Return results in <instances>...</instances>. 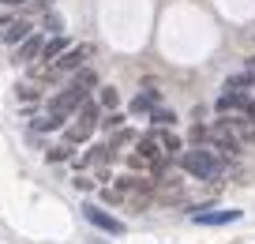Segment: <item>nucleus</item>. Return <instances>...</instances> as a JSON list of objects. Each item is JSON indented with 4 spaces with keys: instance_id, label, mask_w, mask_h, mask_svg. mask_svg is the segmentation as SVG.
<instances>
[{
    "instance_id": "obj_5",
    "label": "nucleus",
    "mask_w": 255,
    "mask_h": 244,
    "mask_svg": "<svg viewBox=\"0 0 255 244\" xmlns=\"http://www.w3.org/2000/svg\"><path fill=\"white\" fill-rule=\"evenodd\" d=\"M83 214H87V222H90V226L105 229V233H113V237H117V233H124V222H120V218H113V214L105 211V207L87 203V207H83Z\"/></svg>"
},
{
    "instance_id": "obj_10",
    "label": "nucleus",
    "mask_w": 255,
    "mask_h": 244,
    "mask_svg": "<svg viewBox=\"0 0 255 244\" xmlns=\"http://www.w3.org/2000/svg\"><path fill=\"white\" fill-rule=\"evenodd\" d=\"M150 135H154V143L161 147V154H165V158H173L176 150H180V139H176L173 132H165V128H154Z\"/></svg>"
},
{
    "instance_id": "obj_15",
    "label": "nucleus",
    "mask_w": 255,
    "mask_h": 244,
    "mask_svg": "<svg viewBox=\"0 0 255 244\" xmlns=\"http://www.w3.org/2000/svg\"><path fill=\"white\" fill-rule=\"evenodd\" d=\"M150 120H154V124H158V128H165V124H173V113H169V109H158V105H154V109H150Z\"/></svg>"
},
{
    "instance_id": "obj_17",
    "label": "nucleus",
    "mask_w": 255,
    "mask_h": 244,
    "mask_svg": "<svg viewBox=\"0 0 255 244\" xmlns=\"http://www.w3.org/2000/svg\"><path fill=\"white\" fill-rule=\"evenodd\" d=\"M64 120H56V117H41V120H34V132H53V128H60Z\"/></svg>"
},
{
    "instance_id": "obj_2",
    "label": "nucleus",
    "mask_w": 255,
    "mask_h": 244,
    "mask_svg": "<svg viewBox=\"0 0 255 244\" xmlns=\"http://www.w3.org/2000/svg\"><path fill=\"white\" fill-rule=\"evenodd\" d=\"M98 120H102V105L87 98V102L75 109V120L68 124V132H64V143H87L90 135H94Z\"/></svg>"
},
{
    "instance_id": "obj_16",
    "label": "nucleus",
    "mask_w": 255,
    "mask_h": 244,
    "mask_svg": "<svg viewBox=\"0 0 255 244\" xmlns=\"http://www.w3.org/2000/svg\"><path fill=\"white\" fill-rule=\"evenodd\" d=\"M72 158V143H64V147H49V162H68Z\"/></svg>"
},
{
    "instance_id": "obj_4",
    "label": "nucleus",
    "mask_w": 255,
    "mask_h": 244,
    "mask_svg": "<svg viewBox=\"0 0 255 244\" xmlns=\"http://www.w3.org/2000/svg\"><path fill=\"white\" fill-rule=\"evenodd\" d=\"M90 56V45H75V49H64L60 56L53 60V68L45 71V79H56V75H72V71H79L83 64H87Z\"/></svg>"
},
{
    "instance_id": "obj_8",
    "label": "nucleus",
    "mask_w": 255,
    "mask_h": 244,
    "mask_svg": "<svg viewBox=\"0 0 255 244\" xmlns=\"http://www.w3.org/2000/svg\"><path fill=\"white\" fill-rule=\"evenodd\" d=\"M41 45H45V41H41V34L38 30H30V34H26V38H23V45H19L15 49V60H34V56H38L41 53Z\"/></svg>"
},
{
    "instance_id": "obj_9",
    "label": "nucleus",
    "mask_w": 255,
    "mask_h": 244,
    "mask_svg": "<svg viewBox=\"0 0 255 244\" xmlns=\"http://www.w3.org/2000/svg\"><path fill=\"white\" fill-rule=\"evenodd\" d=\"M30 30H34V23H26V19H15V23H4V45H19V41H23Z\"/></svg>"
},
{
    "instance_id": "obj_14",
    "label": "nucleus",
    "mask_w": 255,
    "mask_h": 244,
    "mask_svg": "<svg viewBox=\"0 0 255 244\" xmlns=\"http://www.w3.org/2000/svg\"><path fill=\"white\" fill-rule=\"evenodd\" d=\"M128 143H135V132H128V128H117V135H113L109 150H120V147H128Z\"/></svg>"
},
{
    "instance_id": "obj_3",
    "label": "nucleus",
    "mask_w": 255,
    "mask_h": 244,
    "mask_svg": "<svg viewBox=\"0 0 255 244\" xmlns=\"http://www.w3.org/2000/svg\"><path fill=\"white\" fill-rule=\"evenodd\" d=\"M87 98H90V90H83V87H75V83H68L60 94H53V102H49V117H56V120L75 117V109H79Z\"/></svg>"
},
{
    "instance_id": "obj_6",
    "label": "nucleus",
    "mask_w": 255,
    "mask_h": 244,
    "mask_svg": "<svg viewBox=\"0 0 255 244\" xmlns=\"http://www.w3.org/2000/svg\"><path fill=\"white\" fill-rule=\"evenodd\" d=\"M244 105H248V94H244V90H225V94L218 98L214 109L225 117V113H244Z\"/></svg>"
},
{
    "instance_id": "obj_7",
    "label": "nucleus",
    "mask_w": 255,
    "mask_h": 244,
    "mask_svg": "<svg viewBox=\"0 0 255 244\" xmlns=\"http://www.w3.org/2000/svg\"><path fill=\"white\" fill-rule=\"evenodd\" d=\"M240 211H195L191 222H199V226H225V222H237Z\"/></svg>"
},
{
    "instance_id": "obj_12",
    "label": "nucleus",
    "mask_w": 255,
    "mask_h": 244,
    "mask_svg": "<svg viewBox=\"0 0 255 244\" xmlns=\"http://www.w3.org/2000/svg\"><path fill=\"white\" fill-rule=\"evenodd\" d=\"M72 83H75V87H83V90H94V87H98V75H94V68H87V64H83L79 71H72Z\"/></svg>"
},
{
    "instance_id": "obj_1",
    "label": "nucleus",
    "mask_w": 255,
    "mask_h": 244,
    "mask_svg": "<svg viewBox=\"0 0 255 244\" xmlns=\"http://www.w3.org/2000/svg\"><path fill=\"white\" fill-rule=\"evenodd\" d=\"M180 166H184V173L199 177V181H222L225 158L214 147H195V150H184L180 154Z\"/></svg>"
},
{
    "instance_id": "obj_19",
    "label": "nucleus",
    "mask_w": 255,
    "mask_h": 244,
    "mask_svg": "<svg viewBox=\"0 0 255 244\" xmlns=\"http://www.w3.org/2000/svg\"><path fill=\"white\" fill-rule=\"evenodd\" d=\"M4 4H30V0H4Z\"/></svg>"
},
{
    "instance_id": "obj_13",
    "label": "nucleus",
    "mask_w": 255,
    "mask_h": 244,
    "mask_svg": "<svg viewBox=\"0 0 255 244\" xmlns=\"http://www.w3.org/2000/svg\"><path fill=\"white\" fill-rule=\"evenodd\" d=\"M158 102H161V94H158V90H146V94H139L135 102H131V113H150Z\"/></svg>"
},
{
    "instance_id": "obj_11",
    "label": "nucleus",
    "mask_w": 255,
    "mask_h": 244,
    "mask_svg": "<svg viewBox=\"0 0 255 244\" xmlns=\"http://www.w3.org/2000/svg\"><path fill=\"white\" fill-rule=\"evenodd\" d=\"M64 49H68V38H53V41H45V45H41V64H53L56 60V56H60L64 53Z\"/></svg>"
},
{
    "instance_id": "obj_18",
    "label": "nucleus",
    "mask_w": 255,
    "mask_h": 244,
    "mask_svg": "<svg viewBox=\"0 0 255 244\" xmlns=\"http://www.w3.org/2000/svg\"><path fill=\"white\" fill-rule=\"evenodd\" d=\"M120 102V94H117V90H113V87H105L102 90V102H98V105H105V109H113V105H117Z\"/></svg>"
}]
</instances>
